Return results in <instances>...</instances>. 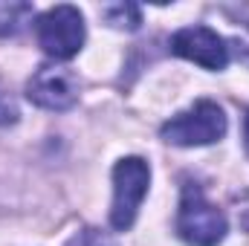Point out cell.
<instances>
[{
  "instance_id": "obj_1",
  "label": "cell",
  "mask_w": 249,
  "mask_h": 246,
  "mask_svg": "<svg viewBox=\"0 0 249 246\" xmlns=\"http://www.w3.org/2000/svg\"><path fill=\"white\" fill-rule=\"evenodd\" d=\"M226 214L206 200L200 185L186 183L180 197V211H177V232L191 246H217L226 238Z\"/></svg>"
},
{
  "instance_id": "obj_2",
  "label": "cell",
  "mask_w": 249,
  "mask_h": 246,
  "mask_svg": "<svg viewBox=\"0 0 249 246\" xmlns=\"http://www.w3.org/2000/svg\"><path fill=\"white\" fill-rule=\"evenodd\" d=\"M226 133V113L217 102L200 99L188 110L171 116L168 122L160 127V136L171 145L180 148H194V145H212L223 139Z\"/></svg>"
},
{
  "instance_id": "obj_3",
  "label": "cell",
  "mask_w": 249,
  "mask_h": 246,
  "mask_svg": "<svg viewBox=\"0 0 249 246\" xmlns=\"http://www.w3.org/2000/svg\"><path fill=\"white\" fill-rule=\"evenodd\" d=\"M151 185V168L139 157H124L113 168V206H110V226L127 232L139 214V206Z\"/></svg>"
},
{
  "instance_id": "obj_4",
  "label": "cell",
  "mask_w": 249,
  "mask_h": 246,
  "mask_svg": "<svg viewBox=\"0 0 249 246\" xmlns=\"http://www.w3.org/2000/svg\"><path fill=\"white\" fill-rule=\"evenodd\" d=\"M35 35L50 58L67 61L84 47V18L75 6H53L35 20Z\"/></svg>"
},
{
  "instance_id": "obj_5",
  "label": "cell",
  "mask_w": 249,
  "mask_h": 246,
  "mask_svg": "<svg viewBox=\"0 0 249 246\" xmlns=\"http://www.w3.org/2000/svg\"><path fill=\"white\" fill-rule=\"evenodd\" d=\"M26 99L44 110H70L78 102V78L67 67H38L26 81Z\"/></svg>"
},
{
  "instance_id": "obj_6",
  "label": "cell",
  "mask_w": 249,
  "mask_h": 246,
  "mask_svg": "<svg viewBox=\"0 0 249 246\" xmlns=\"http://www.w3.org/2000/svg\"><path fill=\"white\" fill-rule=\"evenodd\" d=\"M171 53L186 58V61L200 64L206 70H223L226 61H229L226 41L214 29H209V26H186V29L174 32Z\"/></svg>"
},
{
  "instance_id": "obj_7",
  "label": "cell",
  "mask_w": 249,
  "mask_h": 246,
  "mask_svg": "<svg viewBox=\"0 0 249 246\" xmlns=\"http://www.w3.org/2000/svg\"><path fill=\"white\" fill-rule=\"evenodd\" d=\"M32 18V6L20 0H0V38L18 35Z\"/></svg>"
},
{
  "instance_id": "obj_8",
  "label": "cell",
  "mask_w": 249,
  "mask_h": 246,
  "mask_svg": "<svg viewBox=\"0 0 249 246\" xmlns=\"http://www.w3.org/2000/svg\"><path fill=\"white\" fill-rule=\"evenodd\" d=\"M102 18H105L110 26L127 29V32L139 29V23H142V12H139L136 3H113V6H105V9H102Z\"/></svg>"
},
{
  "instance_id": "obj_9",
  "label": "cell",
  "mask_w": 249,
  "mask_h": 246,
  "mask_svg": "<svg viewBox=\"0 0 249 246\" xmlns=\"http://www.w3.org/2000/svg\"><path fill=\"white\" fill-rule=\"evenodd\" d=\"M67 246H113L110 244V238L105 235V232H99V229H81V232H75Z\"/></svg>"
},
{
  "instance_id": "obj_10",
  "label": "cell",
  "mask_w": 249,
  "mask_h": 246,
  "mask_svg": "<svg viewBox=\"0 0 249 246\" xmlns=\"http://www.w3.org/2000/svg\"><path fill=\"white\" fill-rule=\"evenodd\" d=\"M15 122H18V107H15L12 99H6L0 93V124H15Z\"/></svg>"
},
{
  "instance_id": "obj_11",
  "label": "cell",
  "mask_w": 249,
  "mask_h": 246,
  "mask_svg": "<svg viewBox=\"0 0 249 246\" xmlns=\"http://www.w3.org/2000/svg\"><path fill=\"white\" fill-rule=\"evenodd\" d=\"M244 142H247V154H249V113H247V119H244Z\"/></svg>"
}]
</instances>
